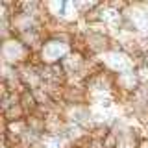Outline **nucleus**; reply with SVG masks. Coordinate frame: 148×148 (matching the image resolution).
I'll use <instances>...</instances> for the list:
<instances>
[{"mask_svg":"<svg viewBox=\"0 0 148 148\" xmlns=\"http://www.w3.org/2000/svg\"><path fill=\"white\" fill-rule=\"evenodd\" d=\"M71 52H72V45L69 41L58 39V37H48L41 46V50L37 52V56H39L43 65L52 67V65H59Z\"/></svg>","mask_w":148,"mask_h":148,"instance_id":"1","label":"nucleus"},{"mask_svg":"<svg viewBox=\"0 0 148 148\" xmlns=\"http://www.w3.org/2000/svg\"><path fill=\"white\" fill-rule=\"evenodd\" d=\"M32 58H34V52L17 35L2 41V61L4 63H9L13 67H22V65L30 63Z\"/></svg>","mask_w":148,"mask_h":148,"instance_id":"2","label":"nucleus"}]
</instances>
